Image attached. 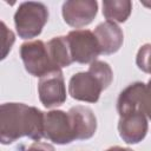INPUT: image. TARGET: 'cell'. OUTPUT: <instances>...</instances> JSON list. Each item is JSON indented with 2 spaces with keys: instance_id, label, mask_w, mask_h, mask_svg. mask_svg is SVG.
Listing matches in <instances>:
<instances>
[{
  "instance_id": "6da1fadb",
  "label": "cell",
  "mask_w": 151,
  "mask_h": 151,
  "mask_svg": "<svg viewBox=\"0 0 151 151\" xmlns=\"http://www.w3.org/2000/svg\"><path fill=\"white\" fill-rule=\"evenodd\" d=\"M45 113L22 103H5L0 106V142L12 144L21 137L33 140L44 138Z\"/></svg>"
},
{
  "instance_id": "7a4b0ae2",
  "label": "cell",
  "mask_w": 151,
  "mask_h": 151,
  "mask_svg": "<svg viewBox=\"0 0 151 151\" xmlns=\"http://www.w3.org/2000/svg\"><path fill=\"white\" fill-rule=\"evenodd\" d=\"M113 79V72L110 65L101 60L90 64L86 72H79L71 77L68 81L70 96L80 101L96 103L101 92L106 90Z\"/></svg>"
},
{
  "instance_id": "3957f363",
  "label": "cell",
  "mask_w": 151,
  "mask_h": 151,
  "mask_svg": "<svg viewBox=\"0 0 151 151\" xmlns=\"http://www.w3.org/2000/svg\"><path fill=\"white\" fill-rule=\"evenodd\" d=\"M48 20V8L42 2H21L14 14L17 33L22 39L38 37Z\"/></svg>"
},
{
  "instance_id": "277c9868",
  "label": "cell",
  "mask_w": 151,
  "mask_h": 151,
  "mask_svg": "<svg viewBox=\"0 0 151 151\" xmlns=\"http://www.w3.org/2000/svg\"><path fill=\"white\" fill-rule=\"evenodd\" d=\"M20 57L26 71L33 77L41 78L47 73L55 71L48 54L47 45L42 40L24 42L20 46Z\"/></svg>"
},
{
  "instance_id": "5b68a950",
  "label": "cell",
  "mask_w": 151,
  "mask_h": 151,
  "mask_svg": "<svg viewBox=\"0 0 151 151\" xmlns=\"http://www.w3.org/2000/svg\"><path fill=\"white\" fill-rule=\"evenodd\" d=\"M72 60L79 64H92L101 54L94 33L90 29H74L66 35Z\"/></svg>"
},
{
  "instance_id": "8992f818",
  "label": "cell",
  "mask_w": 151,
  "mask_h": 151,
  "mask_svg": "<svg viewBox=\"0 0 151 151\" xmlns=\"http://www.w3.org/2000/svg\"><path fill=\"white\" fill-rule=\"evenodd\" d=\"M44 137L58 145L70 144L76 140V134L68 112L52 110L45 113Z\"/></svg>"
},
{
  "instance_id": "52a82bcc",
  "label": "cell",
  "mask_w": 151,
  "mask_h": 151,
  "mask_svg": "<svg viewBox=\"0 0 151 151\" xmlns=\"http://www.w3.org/2000/svg\"><path fill=\"white\" fill-rule=\"evenodd\" d=\"M38 94L41 104L47 107H57L66 100V87L61 70H55L41 77L38 83Z\"/></svg>"
},
{
  "instance_id": "ba28073f",
  "label": "cell",
  "mask_w": 151,
  "mask_h": 151,
  "mask_svg": "<svg viewBox=\"0 0 151 151\" xmlns=\"http://www.w3.org/2000/svg\"><path fill=\"white\" fill-rule=\"evenodd\" d=\"M98 2L96 0H68L63 5V18L72 27L80 28L91 24L97 15Z\"/></svg>"
},
{
  "instance_id": "9c48e42d",
  "label": "cell",
  "mask_w": 151,
  "mask_h": 151,
  "mask_svg": "<svg viewBox=\"0 0 151 151\" xmlns=\"http://www.w3.org/2000/svg\"><path fill=\"white\" fill-rule=\"evenodd\" d=\"M147 119L142 110L120 116L118 122L119 136L127 144L142 142L147 133Z\"/></svg>"
},
{
  "instance_id": "30bf717a",
  "label": "cell",
  "mask_w": 151,
  "mask_h": 151,
  "mask_svg": "<svg viewBox=\"0 0 151 151\" xmlns=\"http://www.w3.org/2000/svg\"><path fill=\"white\" fill-rule=\"evenodd\" d=\"M68 114L72 120L76 140L88 139L96 133L97 118L90 107L77 105L68 110Z\"/></svg>"
},
{
  "instance_id": "8fae6325",
  "label": "cell",
  "mask_w": 151,
  "mask_h": 151,
  "mask_svg": "<svg viewBox=\"0 0 151 151\" xmlns=\"http://www.w3.org/2000/svg\"><path fill=\"white\" fill-rule=\"evenodd\" d=\"M93 33L99 42L101 54L116 53L120 48L124 40V34L120 27L116 22L107 20L99 24Z\"/></svg>"
},
{
  "instance_id": "7c38bea8",
  "label": "cell",
  "mask_w": 151,
  "mask_h": 151,
  "mask_svg": "<svg viewBox=\"0 0 151 151\" xmlns=\"http://www.w3.org/2000/svg\"><path fill=\"white\" fill-rule=\"evenodd\" d=\"M144 88H145V84L137 81L130 84L120 92L117 100V111L119 116H124L130 112L140 110V101Z\"/></svg>"
},
{
  "instance_id": "4fadbf2b",
  "label": "cell",
  "mask_w": 151,
  "mask_h": 151,
  "mask_svg": "<svg viewBox=\"0 0 151 151\" xmlns=\"http://www.w3.org/2000/svg\"><path fill=\"white\" fill-rule=\"evenodd\" d=\"M46 45L51 61L55 70H61L63 67H67L73 63L66 35L54 37Z\"/></svg>"
},
{
  "instance_id": "5bb4252c",
  "label": "cell",
  "mask_w": 151,
  "mask_h": 151,
  "mask_svg": "<svg viewBox=\"0 0 151 151\" xmlns=\"http://www.w3.org/2000/svg\"><path fill=\"white\" fill-rule=\"evenodd\" d=\"M132 2L129 0H105L103 1V14L107 21L124 22L131 14Z\"/></svg>"
},
{
  "instance_id": "9a60e30c",
  "label": "cell",
  "mask_w": 151,
  "mask_h": 151,
  "mask_svg": "<svg viewBox=\"0 0 151 151\" xmlns=\"http://www.w3.org/2000/svg\"><path fill=\"white\" fill-rule=\"evenodd\" d=\"M136 64L145 73L151 74V44L143 45L136 57Z\"/></svg>"
},
{
  "instance_id": "2e32d148",
  "label": "cell",
  "mask_w": 151,
  "mask_h": 151,
  "mask_svg": "<svg viewBox=\"0 0 151 151\" xmlns=\"http://www.w3.org/2000/svg\"><path fill=\"white\" fill-rule=\"evenodd\" d=\"M1 34H2V53H1V59H5L7 53L11 51L12 45L14 44V34L11 29L7 28L6 24L1 21Z\"/></svg>"
},
{
  "instance_id": "e0dca14e",
  "label": "cell",
  "mask_w": 151,
  "mask_h": 151,
  "mask_svg": "<svg viewBox=\"0 0 151 151\" xmlns=\"http://www.w3.org/2000/svg\"><path fill=\"white\" fill-rule=\"evenodd\" d=\"M140 110L151 120V79L147 81V84H145L140 101Z\"/></svg>"
},
{
  "instance_id": "ac0fdd59",
  "label": "cell",
  "mask_w": 151,
  "mask_h": 151,
  "mask_svg": "<svg viewBox=\"0 0 151 151\" xmlns=\"http://www.w3.org/2000/svg\"><path fill=\"white\" fill-rule=\"evenodd\" d=\"M25 151H55V149L53 147V145H51L48 143L34 142Z\"/></svg>"
},
{
  "instance_id": "d6986e66",
  "label": "cell",
  "mask_w": 151,
  "mask_h": 151,
  "mask_svg": "<svg viewBox=\"0 0 151 151\" xmlns=\"http://www.w3.org/2000/svg\"><path fill=\"white\" fill-rule=\"evenodd\" d=\"M105 151H133L132 149L130 147H123V146H112V147H109L107 150Z\"/></svg>"
}]
</instances>
